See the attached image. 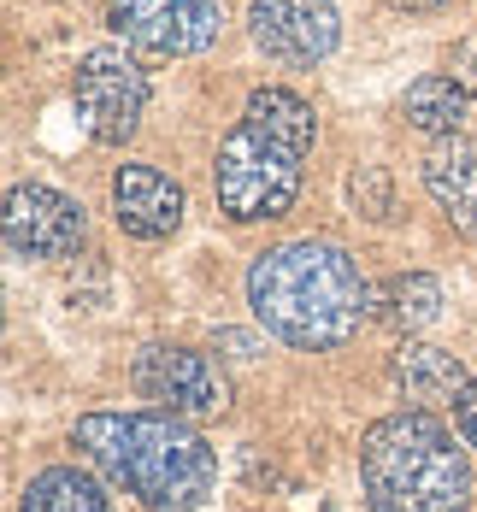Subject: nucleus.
<instances>
[{"instance_id":"1","label":"nucleus","mask_w":477,"mask_h":512,"mask_svg":"<svg viewBox=\"0 0 477 512\" xmlns=\"http://www.w3.org/2000/svg\"><path fill=\"white\" fill-rule=\"evenodd\" d=\"M248 307L289 348L330 354L354 342L371 318V295L360 265L336 242H277L248 265Z\"/></svg>"},{"instance_id":"2","label":"nucleus","mask_w":477,"mask_h":512,"mask_svg":"<svg viewBox=\"0 0 477 512\" xmlns=\"http://www.w3.org/2000/svg\"><path fill=\"white\" fill-rule=\"evenodd\" d=\"M318 142V112L295 89H254L236 130L218 142L212 195L230 224L283 218L301 195V171Z\"/></svg>"},{"instance_id":"3","label":"nucleus","mask_w":477,"mask_h":512,"mask_svg":"<svg viewBox=\"0 0 477 512\" xmlns=\"http://www.w3.org/2000/svg\"><path fill=\"white\" fill-rule=\"evenodd\" d=\"M71 442L148 512H195L218 483L212 448L171 412H83Z\"/></svg>"},{"instance_id":"4","label":"nucleus","mask_w":477,"mask_h":512,"mask_svg":"<svg viewBox=\"0 0 477 512\" xmlns=\"http://www.w3.org/2000/svg\"><path fill=\"white\" fill-rule=\"evenodd\" d=\"M360 489L371 512H466V448L430 412H389L360 442Z\"/></svg>"},{"instance_id":"5","label":"nucleus","mask_w":477,"mask_h":512,"mask_svg":"<svg viewBox=\"0 0 477 512\" xmlns=\"http://www.w3.org/2000/svg\"><path fill=\"white\" fill-rule=\"evenodd\" d=\"M71 101H77V118L89 124V136L118 148L136 136L142 124V106H148V77L142 65L124 48H95L77 59V77H71Z\"/></svg>"},{"instance_id":"6","label":"nucleus","mask_w":477,"mask_h":512,"mask_svg":"<svg viewBox=\"0 0 477 512\" xmlns=\"http://www.w3.org/2000/svg\"><path fill=\"white\" fill-rule=\"evenodd\" d=\"M106 24L118 42L148 59H183L218 42L224 6L218 0H106Z\"/></svg>"},{"instance_id":"7","label":"nucleus","mask_w":477,"mask_h":512,"mask_svg":"<svg viewBox=\"0 0 477 512\" xmlns=\"http://www.w3.org/2000/svg\"><path fill=\"white\" fill-rule=\"evenodd\" d=\"M130 377H136V395L159 401V412H171V418H218L230 407L224 371L207 354H195V348H159L154 342V348L136 354Z\"/></svg>"},{"instance_id":"8","label":"nucleus","mask_w":477,"mask_h":512,"mask_svg":"<svg viewBox=\"0 0 477 512\" xmlns=\"http://www.w3.org/2000/svg\"><path fill=\"white\" fill-rule=\"evenodd\" d=\"M0 230L18 259H71L89 236V218L71 195H59L48 183H12Z\"/></svg>"},{"instance_id":"9","label":"nucleus","mask_w":477,"mask_h":512,"mask_svg":"<svg viewBox=\"0 0 477 512\" xmlns=\"http://www.w3.org/2000/svg\"><path fill=\"white\" fill-rule=\"evenodd\" d=\"M248 36L277 65H318L342 42V18L330 0H254L248 6Z\"/></svg>"},{"instance_id":"10","label":"nucleus","mask_w":477,"mask_h":512,"mask_svg":"<svg viewBox=\"0 0 477 512\" xmlns=\"http://www.w3.org/2000/svg\"><path fill=\"white\" fill-rule=\"evenodd\" d=\"M112 212H118V224L130 236L165 242L183 224V189L159 165H118V177H112Z\"/></svg>"},{"instance_id":"11","label":"nucleus","mask_w":477,"mask_h":512,"mask_svg":"<svg viewBox=\"0 0 477 512\" xmlns=\"http://www.w3.org/2000/svg\"><path fill=\"white\" fill-rule=\"evenodd\" d=\"M424 189L442 206V218L477 242V142L448 136L442 148H430L424 154Z\"/></svg>"},{"instance_id":"12","label":"nucleus","mask_w":477,"mask_h":512,"mask_svg":"<svg viewBox=\"0 0 477 512\" xmlns=\"http://www.w3.org/2000/svg\"><path fill=\"white\" fill-rule=\"evenodd\" d=\"M395 383L407 389V401H419V407H442V401H460L472 377H466L460 354L407 336V342L395 348Z\"/></svg>"},{"instance_id":"13","label":"nucleus","mask_w":477,"mask_h":512,"mask_svg":"<svg viewBox=\"0 0 477 512\" xmlns=\"http://www.w3.org/2000/svg\"><path fill=\"white\" fill-rule=\"evenodd\" d=\"M18 512H112V507H106V489L89 471H77V465H48V471L30 477Z\"/></svg>"},{"instance_id":"14","label":"nucleus","mask_w":477,"mask_h":512,"mask_svg":"<svg viewBox=\"0 0 477 512\" xmlns=\"http://www.w3.org/2000/svg\"><path fill=\"white\" fill-rule=\"evenodd\" d=\"M401 118L424 130V136H454L460 124H466V89L454 83V77H442V71H430L419 77L407 95H401Z\"/></svg>"},{"instance_id":"15","label":"nucleus","mask_w":477,"mask_h":512,"mask_svg":"<svg viewBox=\"0 0 477 512\" xmlns=\"http://www.w3.org/2000/svg\"><path fill=\"white\" fill-rule=\"evenodd\" d=\"M377 312L395 324V330H424V324H436L442 318V283L430 277V271H407V277H389L383 283V301Z\"/></svg>"},{"instance_id":"16","label":"nucleus","mask_w":477,"mask_h":512,"mask_svg":"<svg viewBox=\"0 0 477 512\" xmlns=\"http://www.w3.org/2000/svg\"><path fill=\"white\" fill-rule=\"evenodd\" d=\"M348 195H354V206H360L366 218H389V177H383V171H354Z\"/></svg>"},{"instance_id":"17","label":"nucleus","mask_w":477,"mask_h":512,"mask_svg":"<svg viewBox=\"0 0 477 512\" xmlns=\"http://www.w3.org/2000/svg\"><path fill=\"white\" fill-rule=\"evenodd\" d=\"M448 71H454V83H460L466 95H477V30L448 48Z\"/></svg>"},{"instance_id":"18","label":"nucleus","mask_w":477,"mask_h":512,"mask_svg":"<svg viewBox=\"0 0 477 512\" xmlns=\"http://www.w3.org/2000/svg\"><path fill=\"white\" fill-rule=\"evenodd\" d=\"M454 424H460V436H466V448H477V377L466 383V395L454 401Z\"/></svg>"},{"instance_id":"19","label":"nucleus","mask_w":477,"mask_h":512,"mask_svg":"<svg viewBox=\"0 0 477 512\" xmlns=\"http://www.w3.org/2000/svg\"><path fill=\"white\" fill-rule=\"evenodd\" d=\"M389 6H401V12H436V6H448V0H389Z\"/></svg>"}]
</instances>
